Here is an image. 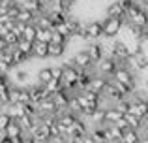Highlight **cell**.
<instances>
[{
	"label": "cell",
	"mask_w": 148,
	"mask_h": 143,
	"mask_svg": "<svg viewBox=\"0 0 148 143\" xmlns=\"http://www.w3.org/2000/svg\"><path fill=\"white\" fill-rule=\"evenodd\" d=\"M69 60H71V64H73V66H77L79 70H83V72H94L96 73V62L92 60V57H90V53H88L86 47L81 49V51H77V53H73Z\"/></svg>",
	"instance_id": "6da1fadb"
},
{
	"label": "cell",
	"mask_w": 148,
	"mask_h": 143,
	"mask_svg": "<svg viewBox=\"0 0 148 143\" xmlns=\"http://www.w3.org/2000/svg\"><path fill=\"white\" fill-rule=\"evenodd\" d=\"M124 21H126V25L148 28V15H146V11L141 8V4H135V6L126 13V19H124Z\"/></svg>",
	"instance_id": "7a4b0ae2"
},
{
	"label": "cell",
	"mask_w": 148,
	"mask_h": 143,
	"mask_svg": "<svg viewBox=\"0 0 148 143\" xmlns=\"http://www.w3.org/2000/svg\"><path fill=\"white\" fill-rule=\"evenodd\" d=\"M126 26V21L118 17H105L103 19V32L107 40H114L116 36H120V32Z\"/></svg>",
	"instance_id": "3957f363"
},
{
	"label": "cell",
	"mask_w": 148,
	"mask_h": 143,
	"mask_svg": "<svg viewBox=\"0 0 148 143\" xmlns=\"http://www.w3.org/2000/svg\"><path fill=\"white\" fill-rule=\"evenodd\" d=\"M112 79H116L118 83H122V85H127V87L135 88V90L139 88L137 87V75H135L133 68H118L116 73L112 75Z\"/></svg>",
	"instance_id": "277c9868"
},
{
	"label": "cell",
	"mask_w": 148,
	"mask_h": 143,
	"mask_svg": "<svg viewBox=\"0 0 148 143\" xmlns=\"http://www.w3.org/2000/svg\"><path fill=\"white\" fill-rule=\"evenodd\" d=\"M30 73H32V70H28L25 66L13 68L10 73V79L13 83V87H30Z\"/></svg>",
	"instance_id": "5b68a950"
},
{
	"label": "cell",
	"mask_w": 148,
	"mask_h": 143,
	"mask_svg": "<svg viewBox=\"0 0 148 143\" xmlns=\"http://www.w3.org/2000/svg\"><path fill=\"white\" fill-rule=\"evenodd\" d=\"M118 70V64H116L114 59H111V57H105L103 60H99L98 64H96V73H99V75L103 77H109V79H112V75L116 73Z\"/></svg>",
	"instance_id": "8992f818"
},
{
	"label": "cell",
	"mask_w": 148,
	"mask_h": 143,
	"mask_svg": "<svg viewBox=\"0 0 148 143\" xmlns=\"http://www.w3.org/2000/svg\"><path fill=\"white\" fill-rule=\"evenodd\" d=\"M32 102V90L30 87H13L11 90V102L10 104H30Z\"/></svg>",
	"instance_id": "52a82bcc"
},
{
	"label": "cell",
	"mask_w": 148,
	"mask_h": 143,
	"mask_svg": "<svg viewBox=\"0 0 148 143\" xmlns=\"http://www.w3.org/2000/svg\"><path fill=\"white\" fill-rule=\"evenodd\" d=\"M86 34H88V41H98L101 38H105L103 32V21H86Z\"/></svg>",
	"instance_id": "ba28073f"
},
{
	"label": "cell",
	"mask_w": 148,
	"mask_h": 143,
	"mask_svg": "<svg viewBox=\"0 0 148 143\" xmlns=\"http://www.w3.org/2000/svg\"><path fill=\"white\" fill-rule=\"evenodd\" d=\"M107 85H109V77H103V75H99V73H96V75L92 77L90 87H88V88L103 96V92H105V88H107Z\"/></svg>",
	"instance_id": "9c48e42d"
},
{
	"label": "cell",
	"mask_w": 148,
	"mask_h": 143,
	"mask_svg": "<svg viewBox=\"0 0 148 143\" xmlns=\"http://www.w3.org/2000/svg\"><path fill=\"white\" fill-rule=\"evenodd\" d=\"M131 68H133L135 72H143V73L148 70V55L145 51L131 57Z\"/></svg>",
	"instance_id": "30bf717a"
},
{
	"label": "cell",
	"mask_w": 148,
	"mask_h": 143,
	"mask_svg": "<svg viewBox=\"0 0 148 143\" xmlns=\"http://www.w3.org/2000/svg\"><path fill=\"white\" fill-rule=\"evenodd\" d=\"M54 77H53V66H40L36 70V83H40V85H47L49 81H53Z\"/></svg>",
	"instance_id": "8fae6325"
},
{
	"label": "cell",
	"mask_w": 148,
	"mask_h": 143,
	"mask_svg": "<svg viewBox=\"0 0 148 143\" xmlns=\"http://www.w3.org/2000/svg\"><path fill=\"white\" fill-rule=\"evenodd\" d=\"M88 53H90L92 60H94L96 64L99 62V60L105 59V49H103V44H98V41H90V44L86 45Z\"/></svg>",
	"instance_id": "7c38bea8"
},
{
	"label": "cell",
	"mask_w": 148,
	"mask_h": 143,
	"mask_svg": "<svg viewBox=\"0 0 148 143\" xmlns=\"http://www.w3.org/2000/svg\"><path fill=\"white\" fill-rule=\"evenodd\" d=\"M34 59H38V60L51 59V44L36 41V47H34Z\"/></svg>",
	"instance_id": "4fadbf2b"
},
{
	"label": "cell",
	"mask_w": 148,
	"mask_h": 143,
	"mask_svg": "<svg viewBox=\"0 0 148 143\" xmlns=\"http://www.w3.org/2000/svg\"><path fill=\"white\" fill-rule=\"evenodd\" d=\"M105 13H107V17L126 19V10H124V6L118 2V0H114L112 4H109V6H107V10H105Z\"/></svg>",
	"instance_id": "5bb4252c"
},
{
	"label": "cell",
	"mask_w": 148,
	"mask_h": 143,
	"mask_svg": "<svg viewBox=\"0 0 148 143\" xmlns=\"http://www.w3.org/2000/svg\"><path fill=\"white\" fill-rule=\"evenodd\" d=\"M2 109H6L8 113L11 115V119H15V121H21L26 115V109H25L23 104H10V106H4Z\"/></svg>",
	"instance_id": "9a60e30c"
},
{
	"label": "cell",
	"mask_w": 148,
	"mask_h": 143,
	"mask_svg": "<svg viewBox=\"0 0 148 143\" xmlns=\"http://www.w3.org/2000/svg\"><path fill=\"white\" fill-rule=\"evenodd\" d=\"M120 119H124V113H120L114 106L105 109V124H116Z\"/></svg>",
	"instance_id": "2e32d148"
},
{
	"label": "cell",
	"mask_w": 148,
	"mask_h": 143,
	"mask_svg": "<svg viewBox=\"0 0 148 143\" xmlns=\"http://www.w3.org/2000/svg\"><path fill=\"white\" fill-rule=\"evenodd\" d=\"M6 134H8V137H11V140H15V137H21V136H25V130H23V126L19 124V121H11V124L8 126V130H6Z\"/></svg>",
	"instance_id": "e0dca14e"
},
{
	"label": "cell",
	"mask_w": 148,
	"mask_h": 143,
	"mask_svg": "<svg viewBox=\"0 0 148 143\" xmlns=\"http://www.w3.org/2000/svg\"><path fill=\"white\" fill-rule=\"evenodd\" d=\"M68 19H69V17H68ZM54 30H56L58 34H62V36H64L68 41L73 38V26H71V23H69V21H66V23H60V25H56V28H54Z\"/></svg>",
	"instance_id": "ac0fdd59"
},
{
	"label": "cell",
	"mask_w": 148,
	"mask_h": 143,
	"mask_svg": "<svg viewBox=\"0 0 148 143\" xmlns=\"http://www.w3.org/2000/svg\"><path fill=\"white\" fill-rule=\"evenodd\" d=\"M36 25L40 26V28H49V30H54L56 28V25H54V21L49 17L47 13H41L36 17Z\"/></svg>",
	"instance_id": "d6986e66"
},
{
	"label": "cell",
	"mask_w": 148,
	"mask_h": 143,
	"mask_svg": "<svg viewBox=\"0 0 148 143\" xmlns=\"http://www.w3.org/2000/svg\"><path fill=\"white\" fill-rule=\"evenodd\" d=\"M143 140V134H141V130H133V128H130V130H126L124 132V143H141Z\"/></svg>",
	"instance_id": "ffe728a7"
},
{
	"label": "cell",
	"mask_w": 148,
	"mask_h": 143,
	"mask_svg": "<svg viewBox=\"0 0 148 143\" xmlns=\"http://www.w3.org/2000/svg\"><path fill=\"white\" fill-rule=\"evenodd\" d=\"M124 119L127 121L130 128H133V130H143V126H145V121L139 119L137 115H133V113H126V115H124Z\"/></svg>",
	"instance_id": "44dd1931"
},
{
	"label": "cell",
	"mask_w": 148,
	"mask_h": 143,
	"mask_svg": "<svg viewBox=\"0 0 148 143\" xmlns=\"http://www.w3.org/2000/svg\"><path fill=\"white\" fill-rule=\"evenodd\" d=\"M19 49H21L23 53H25L26 57H30V59H34V47H36V41H26V40H21L17 45Z\"/></svg>",
	"instance_id": "7402d4cb"
},
{
	"label": "cell",
	"mask_w": 148,
	"mask_h": 143,
	"mask_svg": "<svg viewBox=\"0 0 148 143\" xmlns=\"http://www.w3.org/2000/svg\"><path fill=\"white\" fill-rule=\"evenodd\" d=\"M36 38H38V25H36V23H34V25H26L25 32H23V40L36 41Z\"/></svg>",
	"instance_id": "603a6c76"
},
{
	"label": "cell",
	"mask_w": 148,
	"mask_h": 143,
	"mask_svg": "<svg viewBox=\"0 0 148 143\" xmlns=\"http://www.w3.org/2000/svg\"><path fill=\"white\" fill-rule=\"evenodd\" d=\"M53 34H54V30H49V28H40V26H38V38H36V41L51 44V41H53Z\"/></svg>",
	"instance_id": "cb8c5ba5"
},
{
	"label": "cell",
	"mask_w": 148,
	"mask_h": 143,
	"mask_svg": "<svg viewBox=\"0 0 148 143\" xmlns=\"http://www.w3.org/2000/svg\"><path fill=\"white\" fill-rule=\"evenodd\" d=\"M68 44H51V59H60L64 57Z\"/></svg>",
	"instance_id": "d4e9b609"
},
{
	"label": "cell",
	"mask_w": 148,
	"mask_h": 143,
	"mask_svg": "<svg viewBox=\"0 0 148 143\" xmlns=\"http://www.w3.org/2000/svg\"><path fill=\"white\" fill-rule=\"evenodd\" d=\"M11 121H13V119H11V115L8 113L6 109H2V113H0V132H6L8 126L11 124Z\"/></svg>",
	"instance_id": "484cf974"
},
{
	"label": "cell",
	"mask_w": 148,
	"mask_h": 143,
	"mask_svg": "<svg viewBox=\"0 0 148 143\" xmlns=\"http://www.w3.org/2000/svg\"><path fill=\"white\" fill-rule=\"evenodd\" d=\"M112 106L116 107V109L120 111V113H130V98H124V100H118V102H114Z\"/></svg>",
	"instance_id": "4316f807"
},
{
	"label": "cell",
	"mask_w": 148,
	"mask_h": 143,
	"mask_svg": "<svg viewBox=\"0 0 148 143\" xmlns=\"http://www.w3.org/2000/svg\"><path fill=\"white\" fill-rule=\"evenodd\" d=\"M58 2L62 4V8H64V10L71 11V10H73V6L77 4V0H58Z\"/></svg>",
	"instance_id": "83f0119b"
},
{
	"label": "cell",
	"mask_w": 148,
	"mask_h": 143,
	"mask_svg": "<svg viewBox=\"0 0 148 143\" xmlns=\"http://www.w3.org/2000/svg\"><path fill=\"white\" fill-rule=\"evenodd\" d=\"M51 44H68V40H66L62 34H58L56 30H54V34H53V41Z\"/></svg>",
	"instance_id": "f1b7e54d"
},
{
	"label": "cell",
	"mask_w": 148,
	"mask_h": 143,
	"mask_svg": "<svg viewBox=\"0 0 148 143\" xmlns=\"http://www.w3.org/2000/svg\"><path fill=\"white\" fill-rule=\"evenodd\" d=\"M0 143H13V140H11V137H2Z\"/></svg>",
	"instance_id": "f546056e"
},
{
	"label": "cell",
	"mask_w": 148,
	"mask_h": 143,
	"mask_svg": "<svg viewBox=\"0 0 148 143\" xmlns=\"http://www.w3.org/2000/svg\"><path fill=\"white\" fill-rule=\"evenodd\" d=\"M45 4H53V2H56V0H43Z\"/></svg>",
	"instance_id": "4dcf8cb0"
},
{
	"label": "cell",
	"mask_w": 148,
	"mask_h": 143,
	"mask_svg": "<svg viewBox=\"0 0 148 143\" xmlns=\"http://www.w3.org/2000/svg\"><path fill=\"white\" fill-rule=\"evenodd\" d=\"M141 143H148V137H143V140H141Z\"/></svg>",
	"instance_id": "1f68e13d"
},
{
	"label": "cell",
	"mask_w": 148,
	"mask_h": 143,
	"mask_svg": "<svg viewBox=\"0 0 148 143\" xmlns=\"http://www.w3.org/2000/svg\"><path fill=\"white\" fill-rule=\"evenodd\" d=\"M145 73H146V75H148V70H146V72H145Z\"/></svg>",
	"instance_id": "d6a6232c"
},
{
	"label": "cell",
	"mask_w": 148,
	"mask_h": 143,
	"mask_svg": "<svg viewBox=\"0 0 148 143\" xmlns=\"http://www.w3.org/2000/svg\"><path fill=\"white\" fill-rule=\"evenodd\" d=\"M120 143H124V141H120Z\"/></svg>",
	"instance_id": "836d02e7"
}]
</instances>
